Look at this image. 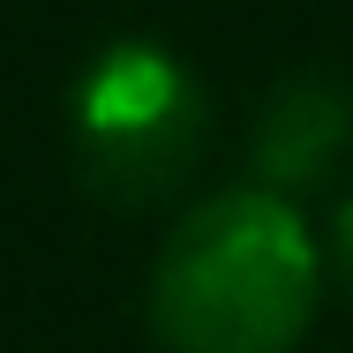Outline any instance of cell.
<instances>
[{
    "label": "cell",
    "mask_w": 353,
    "mask_h": 353,
    "mask_svg": "<svg viewBox=\"0 0 353 353\" xmlns=\"http://www.w3.org/2000/svg\"><path fill=\"white\" fill-rule=\"evenodd\" d=\"M323 301V248L301 196L218 188L150 263V331L165 353H293Z\"/></svg>",
    "instance_id": "obj_1"
},
{
    "label": "cell",
    "mask_w": 353,
    "mask_h": 353,
    "mask_svg": "<svg viewBox=\"0 0 353 353\" xmlns=\"http://www.w3.org/2000/svg\"><path fill=\"white\" fill-rule=\"evenodd\" d=\"M75 165L83 181L105 196V203H165L188 165L203 158L211 136V105H203V83L188 75L181 53L150 46V38H113L83 83H75Z\"/></svg>",
    "instance_id": "obj_2"
},
{
    "label": "cell",
    "mask_w": 353,
    "mask_h": 353,
    "mask_svg": "<svg viewBox=\"0 0 353 353\" xmlns=\"http://www.w3.org/2000/svg\"><path fill=\"white\" fill-rule=\"evenodd\" d=\"M353 150V90L331 75H293L271 90V105L256 113V136H248V165L263 188L279 196H308L323 188Z\"/></svg>",
    "instance_id": "obj_3"
},
{
    "label": "cell",
    "mask_w": 353,
    "mask_h": 353,
    "mask_svg": "<svg viewBox=\"0 0 353 353\" xmlns=\"http://www.w3.org/2000/svg\"><path fill=\"white\" fill-rule=\"evenodd\" d=\"M331 263H339V279L353 285V196L339 203V218H331Z\"/></svg>",
    "instance_id": "obj_4"
}]
</instances>
